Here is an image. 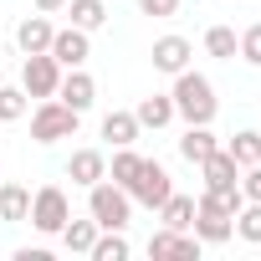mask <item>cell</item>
I'll return each instance as SVG.
<instances>
[{
	"instance_id": "obj_1",
	"label": "cell",
	"mask_w": 261,
	"mask_h": 261,
	"mask_svg": "<svg viewBox=\"0 0 261 261\" xmlns=\"http://www.w3.org/2000/svg\"><path fill=\"white\" fill-rule=\"evenodd\" d=\"M179 108L195 118V123H205L210 113H215V97H210V82L205 77H185L179 82Z\"/></svg>"
},
{
	"instance_id": "obj_2",
	"label": "cell",
	"mask_w": 261,
	"mask_h": 261,
	"mask_svg": "<svg viewBox=\"0 0 261 261\" xmlns=\"http://www.w3.org/2000/svg\"><path fill=\"white\" fill-rule=\"evenodd\" d=\"M134 190H139L149 205H164V200H169V174H164L159 164H139V179H134Z\"/></svg>"
},
{
	"instance_id": "obj_3",
	"label": "cell",
	"mask_w": 261,
	"mask_h": 261,
	"mask_svg": "<svg viewBox=\"0 0 261 261\" xmlns=\"http://www.w3.org/2000/svg\"><path fill=\"white\" fill-rule=\"evenodd\" d=\"M67 220V200H62V190H41L36 195V225L41 230H57Z\"/></svg>"
},
{
	"instance_id": "obj_4",
	"label": "cell",
	"mask_w": 261,
	"mask_h": 261,
	"mask_svg": "<svg viewBox=\"0 0 261 261\" xmlns=\"http://www.w3.org/2000/svg\"><path fill=\"white\" fill-rule=\"evenodd\" d=\"M72 108H46V113H36V139H62V134H72Z\"/></svg>"
},
{
	"instance_id": "obj_5",
	"label": "cell",
	"mask_w": 261,
	"mask_h": 261,
	"mask_svg": "<svg viewBox=\"0 0 261 261\" xmlns=\"http://www.w3.org/2000/svg\"><path fill=\"white\" fill-rule=\"evenodd\" d=\"M92 215H97L102 225H123L128 205H123V195H113V190H97V195H92Z\"/></svg>"
},
{
	"instance_id": "obj_6",
	"label": "cell",
	"mask_w": 261,
	"mask_h": 261,
	"mask_svg": "<svg viewBox=\"0 0 261 261\" xmlns=\"http://www.w3.org/2000/svg\"><path fill=\"white\" fill-rule=\"evenodd\" d=\"M185 51H190V46H185V41H179V36H169V41H159V51H154V62H159V67H169V72H174V67H179V62H185Z\"/></svg>"
},
{
	"instance_id": "obj_7",
	"label": "cell",
	"mask_w": 261,
	"mask_h": 261,
	"mask_svg": "<svg viewBox=\"0 0 261 261\" xmlns=\"http://www.w3.org/2000/svg\"><path fill=\"white\" fill-rule=\"evenodd\" d=\"M200 164L210 169V185H215V190H230V174H236V164H230V159L210 154V159H200Z\"/></svg>"
},
{
	"instance_id": "obj_8",
	"label": "cell",
	"mask_w": 261,
	"mask_h": 261,
	"mask_svg": "<svg viewBox=\"0 0 261 261\" xmlns=\"http://www.w3.org/2000/svg\"><path fill=\"white\" fill-rule=\"evenodd\" d=\"M26 82H31L36 92H46V87H51V62H46V57H36V62L26 67Z\"/></svg>"
},
{
	"instance_id": "obj_9",
	"label": "cell",
	"mask_w": 261,
	"mask_h": 261,
	"mask_svg": "<svg viewBox=\"0 0 261 261\" xmlns=\"http://www.w3.org/2000/svg\"><path fill=\"white\" fill-rule=\"evenodd\" d=\"M0 210H6L11 220H21L26 215V190H6V195H0Z\"/></svg>"
},
{
	"instance_id": "obj_10",
	"label": "cell",
	"mask_w": 261,
	"mask_h": 261,
	"mask_svg": "<svg viewBox=\"0 0 261 261\" xmlns=\"http://www.w3.org/2000/svg\"><path fill=\"white\" fill-rule=\"evenodd\" d=\"M82 51H87V41H82V36H57V57H62V62H77Z\"/></svg>"
},
{
	"instance_id": "obj_11",
	"label": "cell",
	"mask_w": 261,
	"mask_h": 261,
	"mask_svg": "<svg viewBox=\"0 0 261 261\" xmlns=\"http://www.w3.org/2000/svg\"><path fill=\"white\" fill-rule=\"evenodd\" d=\"M87 97H92V82H87V77H72V82H67V102H72V108H82Z\"/></svg>"
},
{
	"instance_id": "obj_12",
	"label": "cell",
	"mask_w": 261,
	"mask_h": 261,
	"mask_svg": "<svg viewBox=\"0 0 261 261\" xmlns=\"http://www.w3.org/2000/svg\"><path fill=\"white\" fill-rule=\"evenodd\" d=\"M185 154H190V159H210V154H215V149H210V134H190V139H185Z\"/></svg>"
},
{
	"instance_id": "obj_13",
	"label": "cell",
	"mask_w": 261,
	"mask_h": 261,
	"mask_svg": "<svg viewBox=\"0 0 261 261\" xmlns=\"http://www.w3.org/2000/svg\"><path fill=\"white\" fill-rule=\"evenodd\" d=\"M97 169H102L97 154H77V159H72V174H77V179H97Z\"/></svg>"
},
{
	"instance_id": "obj_14",
	"label": "cell",
	"mask_w": 261,
	"mask_h": 261,
	"mask_svg": "<svg viewBox=\"0 0 261 261\" xmlns=\"http://www.w3.org/2000/svg\"><path fill=\"white\" fill-rule=\"evenodd\" d=\"M169 205V225H190V215H195V200H164Z\"/></svg>"
},
{
	"instance_id": "obj_15",
	"label": "cell",
	"mask_w": 261,
	"mask_h": 261,
	"mask_svg": "<svg viewBox=\"0 0 261 261\" xmlns=\"http://www.w3.org/2000/svg\"><path fill=\"white\" fill-rule=\"evenodd\" d=\"M108 139H118V144H128V139H134V118H108Z\"/></svg>"
},
{
	"instance_id": "obj_16",
	"label": "cell",
	"mask_w": 261,
	"mask_h": 261,
	"mask_svg": "<svg viewBox=\"0 0 261 261\" xmlns=\"http://www.w3.org/2000/svg\"><path fill=\"white\" fill-rule=\"evenodd\" d=\"M46 36H51V31H46V26H41V21H31V26H26V31H21V41H26V46H31V51H36V46H46Z\"/></svg>"
},
{
	"instance_id": "obj_17",
	"label": "cell",
	"mask_w": 261,
	"mask_h": 261,
	"mask_svg": "<svg viewBox=\"0 0 261 261\" xmlns=\"http://www.w3.org/2000/svg\"><path fill=\"white\" fill-rule=\"evenodd\" d=\"M123 256H128V246H123V241H118V236H113V241H102V246H97V261H123Z\"/></svg>"
},
{
	"instance_id": "obj_18",
	"label": "cell",
	"mask_w": 261,
	"mask_h": 261,
	"mask_svg": "<svg viewBox=\"0 0 261 261\" xmlns=\"http://www.w3.org/2000/svg\"><path fill=\"white\" fill-rule=\"evenodd\" d=\"M241 236L246 241H261V210H246L241 215Z\"/></svg>"
},
{
	"instance_id": "obj_19",
	"label": "cell",
	"mask_w": 261,
	"mask_h": 261,
	"mask_svg": "<svg viewBox=\"0 0 261 261\" xmlns=\"http://www.w3.org/2000/svg\"><path fill=\"white\" fill-rule=\"evenodd\" d=\"M77 21H82V26L102 21V6H97V0H77Z\"/></svg>"
},
{
	"instance_id": "obj_20",
	"label": "cell",
	"mask_w": 261,
	"mask_h": 261,
	"mask_svg": "<svg viewBox=\"0 0 261 261\" xmlns=\"http://www.w3.org/2000/svg\"><path fill=\"white\" fill-rule=\"evenodd\" d=\"M144 118H149V123H164V118H169V102H164V97H149V102H144Z\"/></svg>"
},
{
	"instance_id": "obj_21",
	"label": "cell",
	"mask_w": 261,
	"mask_h": 261,
	"mask_svg": "<svg viewBox=\"0 0 261 261\" xmlns=\"http://www.w3.org/2000/svg\"><path fill=\"white\" fill-rule=\"evenodd\" d=\"M210 51H220V57L236 51V36H230V31H210Z\"/></svg>"
},
{
	"instance_id": "obj_22",
	"label": "cell",
	"mask_w": 261,
	"mask_h": 261,
	"mask_svg": "<svg viewBox=\"0 0 261 261\" xmlns=\"http://www.w3.org/2000/svg\"><path fill=\"white\" fill-rule=\"evenodd\" d=\"M113 174H118V179H134V174H139V159H134V154H123V159L113 164Z\"/></svg>"
},
{
	"instance_id": "obj_23",
	"label": "cell",
	"mask_w": 261,
	"mask_h": 261,
	"mask_svg": "<svg viewBox=\"0 0 261 261\" xmlns=\"http://www.w3.org/2000/svg\"><path fill=\"white\" fill-rule=\"evenodd\" d=\"M67 241L72 246H92V225H67Z\"/></svg>"
},
{
	"instance_id": "obj_24",
	"label": "cell",
	"mask_w": 261,
	"mask_h": 261,
	"mask_svg": "<svg viewBox=\"0 0 261 261\" xmlns=\"http://www.w3.org/2000/svg\"><path fill=\"white\" fill-rule=\"evenodd\" d=\"M251 154H261V144L246 134V139H236V159H251Z\"/></svg>"
},
{
	"instance_id": "obj_25",
	"label": "cell",
	"mask_w": 261,
	"mask_h": 261,
	"mask_svg": "<svg viewBox=\"0 0 261 261\" xmlns=\"http://www.w3.org/2000/svg\"><path fill=\"white\" fill-rule=\"evenodd\" d=\"M11 113H21V97L16 92H0V118H11Z\"/></svg>"
},
{
	"instance_id": "obj_26",
	"label": "cell",
	"mask_w": 261,
	"mask_h": 261,
	"mask_svg": "<svg viewBox=\"0 0 261 261\" xmlns=\"http://www.w3.org/2000/svg\"><path fill=\"white\" fill-rule=\"evenodd\" d=\"M246 57H251V62H261V26L246 36Z\"/></svg>"
},
{
	"instance_id": "obj_27",
	"label": "cell",
	"mask_w": 261,
	"mask_h": 261,
	"mask_svg": "<svg viewBox=\"0 0 261 261\" xmlns=\"http://www.w3.org/2000/svg\"><path fill=\"white\" fill-rule=\"evenodd\" d=\"M246 190H251V195H256V200H261V169H256V174H251V179H246Z\"/></svg>"
},
{
	"instance_id": "obj_28",
	"label": "cell",
	"mask_w": 261,
	"mask_h": 261,
	"mask_svg": "<svg viewBox=\"0 0 261 261\" xmlns=\"http://www.w3.org/2000/svg\"><path fill=\"white\" fill-rule=\"evenodd\" d=\"M41 6H57V0H41Z\"/></svg>"
}]
</instances>
